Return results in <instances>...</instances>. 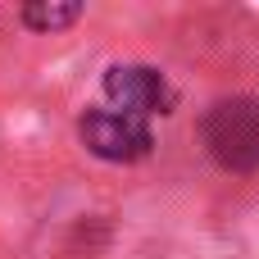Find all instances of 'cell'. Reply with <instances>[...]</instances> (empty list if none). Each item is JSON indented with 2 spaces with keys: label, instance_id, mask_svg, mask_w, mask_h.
I'll return each mask as SVG.
<instances>
[{
  "label": "cell",
  "instance_id": "6da1fadb",
  "mask_svg": "<svg viewBox=\"0 0 259 259\" xmlns=\"http://www.w3.org/2000/svg\"><path fill=\"white\" fill-rule=\"evenodd\" d=\"M205 150L228 173H255L259 168V100L255 96H228L209 105L200 123Z\"/></svg>",
  "mask_w": 259,
  "mask_h": 259
},
{
  "label": "cell",
  "instance_id": "7a4b0ae2",
  "mask_svg": "<svg viewBox=\"0 0 259 259\" xmlns=\"http://www.w3.org/2000/svg\"><path fill=\"white\" fill-rule=\"evenodd\" d=\"M105 100H109V109H118V114L146 123V118H155V114H173L178 91H173V82H168L159 68H150V64H114V68L105 73Z\"/></svg>",
  "mask_w": 259,
  "mask_h": 259
},
{
  "label": "cell",
  "instance_id": "3957f363",
  "mask_svg": "<svg viewBox=\"0 0 259 259\" xmlns=\"http://www.w3.org/2000/svg\"><path fill=\"white\" fill-rule=\"evenodd\" d=\"M77 137L96 159H109V164H137L155 146L150 127L141 118L118 114V109H87L82 123H77Z\"/></svg>",
  "mask_w": 259,
  "mask_h": 259
},
{
  "label": "cell",
  "instance_id": "277c9868",
  "mask_svg": "<svg viewBox=\"0 0 259 259\" xmlns=\"http://www.w3.org/2000/svg\"><path fill=\"white\" fill-rule=\"evenodd\" d=\"M18 18L32 32H59V27H68V23L82 18V5H46V0H36V5H23Z\"/></svg>",
  "mask_w": 259,
  "mask_h": 259
}]
</instances>
